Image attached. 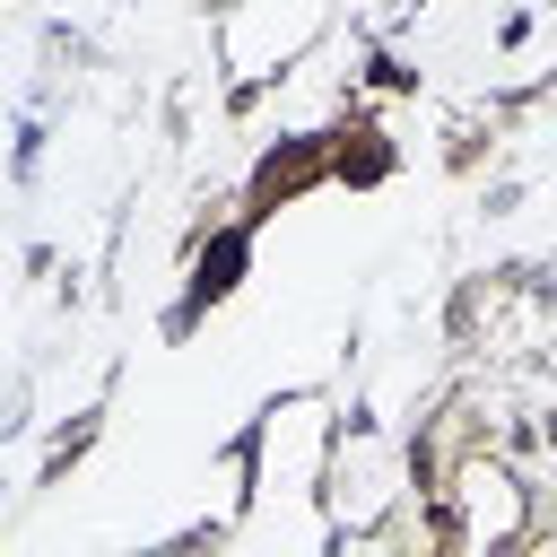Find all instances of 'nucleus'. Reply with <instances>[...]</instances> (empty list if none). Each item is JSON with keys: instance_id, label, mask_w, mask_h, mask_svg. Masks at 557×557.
<instances>
[{"instance_id": "f257e3e1", "label": "nucleus", "mask_w": 557, "mask_h": 557, "mask_svg": "<svg viewBox=\"0 0 557 557\" xmlns=\"http://www.w3.org/2000/svg\"><path fill=\"white\" fill-rule=\"evenodd\" d=\"M305 174H313V148H296V157H270V165H261V183H252V200L270 209V200H287Z\"/></svg>"}, {"instance_id": "f03ea898", "label": "nucleus", "mask_w": 557, "mask_h": 557, "mask_svg": "<svg viewBox=\"0 0 557 557\" xmlns=\"http://www.w3.org/2000/svg\"><path fill=\"white\" fill-rule=\"evenodd\" d=\"M235 270H244V235H218V244H209V261H200V296H226V287H235Z\"/></svg>"}]
</instances>
